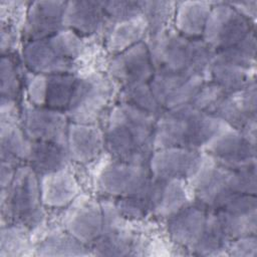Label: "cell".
<instances>
[{
	"mask_svg": "<svg viewBox=\"0 0 257 257\" xmlns=\"http://www.w3.org/2000/svg\"><path fill=\"white\" fill-rule=\"evenodd\" d=\"M38 256H84L89 255L85 244L81 243L66 230L46 236L35 248Z\"/></svg>",
	"mask_w": 257,
	"mask_h": 257,
	"instance_id": "26",
	"label": "cell"
},
{
	"mask_svg": "<svg viewBox=\"0 0 257 257\" xmlns=\"http://www.w3.org/2000/svg\"><path fill=\"white\" fill-rule=\"evenodd\" d=\"M42 204L50 208H63L80 195V186L72 173L61 169L39 177Z\"/></svg>",
	"mask_w": 257,
	"mask_h": 257,
	"instance_id": "21",
	"label": "cell"
},
{
	"mask_svg": "<svg viewBox=\"0 0 257 257\" xmlns=\"http://www.w3.org/2000/svg\"><path fill=\"white\" fill-rule=\"evenodd\" d=\"M25 80L29 103L64 112L68 109L78 77L74 73L30 72Z\"/></svg>",
	"mask_w": 257,
	"mask_h": 257,
	"instance_id": "9",
	"label": "cell"
},
{
	"mask_svg": "<svg viewBox=\"0 0 257 257\" xmlns=\"http://www.w3.org/2000/svg\"><path fill=\"white\" fill-rule=\"evenodd\" d=\"M120 99L155 116H159L164 111L154 96L149 82L122 88Z\"/></svg>",
	"mask_w": 257,
	"mask_h": 257,
	"instance_id": "28",
	"label": "cell"
},
{
	"mask_svg": "<svg viewBox=\"0 0 257 257\" xmlns=\"http://www.w3.org/2000/svg\"><path fill=\"white\" fill-rule=\"evenodd\" d=\"M69 155L67 148L48 142H32L28 165L39 176L66 168Z\"/></svg>",
	"mask_w": 257,
	"mask_h": 257,
	"instance_id": "25",
	"label": "cell"
},
{
	"mask_svg": "<svg viewBox=\"0 0 257 257\" xmlns=\"http://www.w3.org/2000/svg\"><path fill=\"white\" fill-rule=\"evenodd\" d=\"M205 81L202 75L156 70L149 85L163 110H167L191 104Z\"/></svg>",
	"mask_w": 257,
	"mask_h": 257,
	"instance_id": "13",
	"label": "cell"
},
{
	"mask_svg": "<svg viewBox=\"0 0 257 257\" xmlns=\"http://www.w3.org/2000/svg\"><path fill=\"white\" fill-rule=\"evenodd\" d=\"M0 200L2 223L21 224L28 228L40 224L43 218L40 179L29 165L16 168L9 186L1 189Z\"/></svg>",
	"mask_w": 257,
	"mask_h": 257,
	"instance_id": "6",
	"label": "cell"
},
{
	"mask_svg": "<svg viewBox=\"0 0 257 257\" xmlns=\"http://www.w3.org/2000/svg\"><path fill=\"white\" fill-rule=\"evenodd\" d=\"M157 116L120 101L109 112L104 133L105 148L115 161L148 166L155 151Z\"/></svg>",
	"mask_w": 257,
	"mask_h": 257,
	"instance_id": "1",
	"label": "cell"
},
{
	"mask_svg": "<svg viewBox=\"0 0 257 257\" xmlns=\"http://www.w3.org/2000/svg\"><path fill=\"white\" fill-rule=\"evenodd\" d=\"M83 48L81 36L64 28L50 37L27 41L23 47V60L32 73H73L74 60Z\"/></svg>",
	"mask_w": 257,
	"mask_h": 257,
	"instance_id": "5",
	"label": "cell"
},
{
	"mask_svg": "<svg viewBox=\"0 0 257 257\" xmlns=\"http://www.w3.org/2000/svg\"><path fill=\"white\" fill-rule=\"evenodd\" d=\"M216 163L230 169L256 167L255 142L242 132L225 124L204 147Z\"/></svg>",
	"mask_w": 257,
	"mask_h": 257,
	"instance_id": "10",
	"label": "cell"
},
{
	"mask_svg": "<svg viewBox=\"0 0 257 257\" xmlns=\"http://www.w3.org/2000/svg\"><path fill=\"white\" fill-rule=\"evenodd\" d=\"M141 7L146 17L151 34L167 28V23L175 14L176 3L168 1H141Z\"/></svg>",
	"mask_w": 257,
	"mask_h": 257,
	"instance_id": "30",
	"label": "cell"
},
{
	"mask_svg": "<svg viewBox=\"0 0 257 257\" xmlns=\"http://www.w3.org/2000/svg\"><path fill=\"white\" fill-rule=\"evenodd\" d=\"M65 5V1H34L29 3L22 32L25 41L44 39L62 30Z\"/></svg>",
	"mask_w": 257,
	"mask_h": 257,
	"instance_id": "17",
	"label": "cell"
},
{
	"mask_svg": "<svg viewBox=\"0 0 257 257\" xmlns=\"http://www.w3.org/2000/svg\"><path fill=\"white\" fill-rule=\"evenodd\" d=\"M155 72L149 46L144 41L115 54L108 65L110 78L122 88L148 83Z\"/></svg>",
	"mask_w": 257,
	"mask_h": 257,
	"instance_id": "15",
	"label": "cell"
},
{
	"mask_svg": "<svg viewBox=\"0 0 257 257\" xmlns=\"http://www.w3.org/2000/svg\"><path fill=\"white\" fill-rule=\"evenodd\" d=\"M228 250L234 256H252L255 257L257 253V243L255 235L244 236L235 239L230 244Z\"/></svg>",
	"mask_w": 257,
	"mask_h": 257,
	"instance_id": "31",
	"label": "cell"
},
{
	"mask_svg": "<svg viewBox=\"0 0 257 257\" xmlns=\"http://www.w3.org/2000/svg\"><path fill=\"white\" fill-rule=\"evenodd\" d=\"M189 182L197 203L216 210L240 195L256 194V167L230 169L204 155L201 166Z\"/></svg>",
	"mask_w": 257,
	"mask_h": 257,
	"instance_id": "2",
	"label": "cell"
},
{
	"mask_svg": "<svg viewBox=\"0 0 257 257\" xmlns=\"http://www.w3.org/2000/svg\"><path fill=\"white\" fill-rule=\"evenodd\" d=\"M110 78L94 73L78 78L77 84L67 109V116L72 122L95 124L103 112L112 94Z\"/></svg>",
	"mask_w": 257,
	"mask_h": 257,
	"instance_id": "8",
	"label": "cell"
},
{
	"mask_svg": "<svg viewBox=\"0 0 257 257\" xmlns=\"http://www.w3.org/2000/svg\"><path fill=\"white\" fill-rule=\"evenodd\" d=\"M208 74L211 81L228 93L244 89L255 82V66H248L216 53Z\"/></svg>",
	"mask_w": 257,
	"mask_h": 257,
	"instance_id": "22",
	"label": "cell"
},
{
	"mask_svg": "<svg viewBox=\"0 0 257 257\" xmlns=\"http://www.w3.org/2000/svg\"><path fill=\"white\" fill-rule=\"evenodd\" d=\"M239 13L254 23L256 17V1H245V2H229Z\"/></svg>",
	"mask_w": 257,
	"mask_h": 257,
	"instance_id": "32",
	"label": "cell"
},
{
	"mask_svg": "<svg viewBox=\"0 0 257 257\" xmlns=\"http://www.w3.org/2000/svg\"><path fill=\"white\" fill-rule=\"evenodd\" d=\"M110 24L106 37V49L113 54H118L142 42L146 32L149 30L148 21L143 13L128 19L111 22Z\"/></svg>",
	"mask_w": 257,
	"mask_h": 257,
	"instance_id": "23",
	"label": "cell"
},
{
	"mask_svg": "<svg viewBox=\"0 0 257 257\" xmlns=\"http://www.w3.org/2000/svg\"><path fill=\"white\" fill-rule=\"evenodd\" d=\"M254 23L229 2L212 3L202 39L215 52L234 46L254 31Z\"/></svg>",
	"mask_w": 257,
	"mask_h": 257,
	"instance_id": "7",
	"label": "cell"
},
{
	"mask_svg": "<svg viewBox=\"0 0 257 257\" xmlns=\"http://www.w3.org/2000/svg\"><path fill=\"white\" fill-rule=\"evenodd\" d=\"M148 44L156 70L206 76L215 51L202 38H190L165 28L151 34Z\"/></svg>",
	"mask_w": 257,
	"mask_h": 257,
	"instance_id": "3",
	"label": "cell"
},
{
	"mask_svg": "<svg viewBox=\"0 0 257 257\" xmlns=\"http://www.w3.org/2000/svg\"><path fill=\"white\" fill-rule=\"evenodd\" d=\"M28 229V227L21 224L2 226L0 256L14 257L24 255L30 245Z\"/></svg>",
	"mask_w": 257,
	"mask_h": 257,
	"instance_id": "27",
	"label": "cell"
},
{
	"mask_svg": "<svg viewBox=\"0 0 257 257\" xmlns=\"http://www.w3.org/2000/svg\"><path fill=\"white\" fill-rule=\"evenodd\" d=\"M212 8L211 2H177L174 14L176 31L190 38H202L204 28Z\"/></svg>",
	"mask_w": 257,
	"mask_h": 257,
	"instance_id": "24",
	"label": "cell"
},
{
	"mask_svg": "<svg viewBox=\"0 0 257 257\" xmlns=\"http://www.w3.org/2000/svg\"><path fill=\"white\" fill-rule=\"evenodd\" d=\"M66 147L71 160L86 164L96 159L105 148L104 133L95 124L70 122Z\"/></svg>",
	"mask_w": 257,
	"mask_h": 257,
	"instance_id": "20",
	"label": "cell"
},
{
	"mask_svg": "<svg viewBox=\"0 0 257 257\" xmlns=\"http://www.w3.org/2000/svg\"><path fill=\"white\" fill-rule=\"evenodd\" d=\"M225 124L192 104L164 110L156 121L155 150L170 147L204 148Z\"/></svg>",
	"mask_w": 257,
	"mask_h": 257,
	"instance_id": "4",
	"label": "cell"
},
{
	"mask_svg": "<svg viewBox=\"0 0 257 257\" xmlns=\"http://www.w3.org/2000/svg\"><path fill=\"white\" fill-rule=\"evenodd\" d=\"M108 21L103 1L74 0L66 2L63 27L74 31L80 36L97 33Z\"/></svg>",
	"mask_w": 257,
	"mask_h": 257,
	"instance_id": "19",
	"label": "cell"
},
{
	"mask_svg": "<svg viewBox=\"0 0 257 257\" xmlns=\"http://www.w3.org/2000/svg\"><path fill=\"white\" fill-rule=\"evenodd\" d=\"M149 167L113 160L100 172L97 187L102 194L117 198L141 195L152 180Z\"/></svg>",
	"mask_w": 257,
	"mask_h": 257,
	"instance_id": "11",
	"label": "cell"
},
{
	"mask_svg": "<svg viewBox=\"0 0 257 257\" xmlns=\"http://www.w3.org/2000/svg\"><path fill=\"white\" fill-rule=\"evenodd\" d=\"M209 209L197 203L169 218L168 232L178 244L194 250L205 232Z\"/></svg>",
	"mask_w": 257,
	"mask_h": 257,
	"instance_id": "18",
	"label": "cell"
},
{
	"mask_svg": "<svg viewBox=\"0 0 257 257\" xmlns=\"http://www.w3.org/2000/svg\"><path fill=\"white\" fill-rule=\"evenodd\" d=\"M64 216L65 230L85 245H91L105 229L102 203L78 195Z\"/></svg>",
	"mask_w": 257,
	"mask_h": 257,
	"instance_id": "14",
	"label": "cell"
},
{
	"mask_svg": "<svg viewBox=\"0 0 257 257\" xmlns=\"http://www.w3.org/2000/svg\"><path fill=\"white\" fill-rule=\"evenodd\" d=\"M1 98L16 101L21 89L18 64L11 54L1 55L0 62Z\"/></svg>",
	"mask_w": 257,
	"mask_h": 257,
	"instance_id": "29",
	"label": "cell"
},
{
	"mask_svg": "<svg viewBox=\"0 0 257 257\" xmlns=\"http://www.w3.org/2000/svg\"><path fill=\"white\" fill-rule=\"evenodd\" d=\"M20 121L30 141L48 142L66 147L69 122L64 112L35 106L28 102L23 105Z\"/></svg>",
	"mask_w": 257,
	"mask_h": 257,
	"instance_id": "12",
	"label": "cell"
},
{
	"mask_svg": "<svg viewBox=\"0 0 257 257\" xmlns=\"http://www.w3.org/2000/svg\"><path fill=\"white\" fill-rule=\"evenodd\" d=\"M204 155L198 150L170 147L156 149L148 163L153 178L159 180H189L202 164Z\"/></svg>",
	"mask_w": 257,
	"mask_h": 257,
	"instance_id": "16",
	"label": "cell"
}]
</instances>
